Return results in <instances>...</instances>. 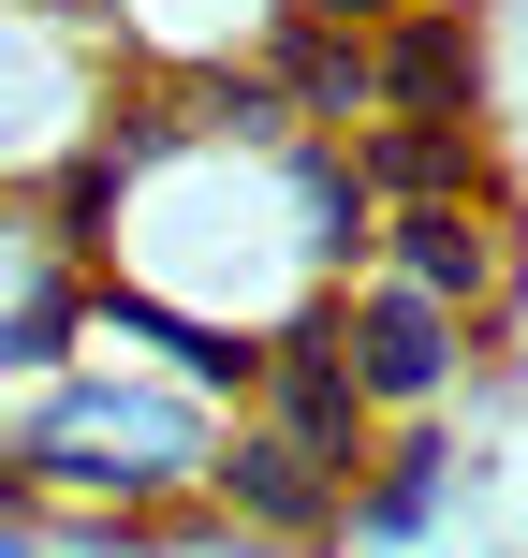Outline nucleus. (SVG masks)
I'll return each instance as SVG.
<instances>
[{"label": "nucleus", "mask_w": 528, "mask_h": 558, "mask_svg": "<svg viewBox=\"0 0 528 558\" xmlns=\"http://www.w3.org/2000/svg\"><path fill=\"white\" fill-rule=\"evenodd\" d=\"M221 456H235V397H206L192 367H59V383L15 397V426H0V471L45 485V500H88V514H162V500H221Z\"/></svg>", "instance_id": "nucleus-1"}, {"label": "nucleus", "mask_w": 528, "mask_h": 558, "mask_svg": "<svg viewBox=\"0 0 528 558\" xmlns=\"http://www.w3.org/2000/svg\"><path fill=\"white\" fill-rule=\"evenodd\" d=\"M337 338H353L367 397H382V426H396V412H455V383H470V353H484V308L426 294L412 265H367L353 294H337Z\"/></svg>", "instance_id": "nucleus-2"}, {"label": "nucleus", "mask_w": 528, "mask_h": 558, "mask_svg": "<svg viewBox=\"0 0 528 558\" xmlns=\"http://www.w3.org/2000/svg\"><path fill=\"white\" fill-rule=\"evenodd\" d=\"M484 471H500V456H484L455 412H396L382 456L353 471V530H337V544H382V558H396V544H455V530H484Z\"/></svg>", "instance_id": "nucleus-3"}, {"label": "nucleus", "mask_w": 528, "mask_h": 558, "mask_svg": "<svg viewBox=\"0 0 528 558\" xmlns=\"http://www.w3.org/2000/svg\"><path fill=\"white\" fill-rule=\"evenodd\" d=\"M88 338H103V265L59 235L45 192H15V235H0V383H59Z\"/></svg>", "instance_id": "nucleus-4"}, {"label": "nucleus", "mask_w": 528, "mask_h": 558, "mask_svg": "<svg viewBox=\"0 0 528 558\" xmlns=\"http://www.w3.org/2000/svg\"><path fill=\"white\" fill-rule=\"evenodd\" d=\"M514 192H412V206H382V265H412L426 294H455V308H500L514 294Z\"/></svg>", "instance_id": "nucleus-5"}, {"label": "nucleus", "mask_w": 528, "mask_h": 558, "mask_svg": "<svg viewBox=\"0 0 528 558\" xmlns=\"http://www.w3.org/2000/svg\"><path fill=\"white\" fill-rule=\"evenodd\" d=\"M294 15H308V0H103L118 45L176 59V74H279Z\"/></svg>", "instance_id": "nucleus-6"}, {"label": "nucleus", "mask_w": 528, "mask_h": 558, "mask_svg": "<svg viewBox=\"0 0 528 558\" xmlns=\"http://www.w3.org/2000/svg\"><path fill=\"white\" fill-rule=\"evenodd\" d=\"M382 118H484V29H470V0L382 15Z\"/></svg>", "instance_id": "nucleus-7"}, {"label": "nucleus", "mask_w": 528, "mask_h": 558, "mask_svg": "<svg viewBox=\"0 0 528 558\" xmlns=\"http://www.w3.org/2000/svg\"><path fill=\"white\" fill-rule=\"evenodd\" d=\"M367 177H382V206L412 192H500V162H484V118H367Z\"/></svg>", "instance_id": "nucleus-8"}]
</instances>
